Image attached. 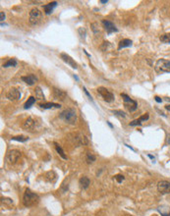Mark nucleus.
<instances>
[{
	"label": "nucleus",
	"mask_w": 170,
	"mask_h": 216,
	"mask_svg": "<svg viewBox=\"0 0 170 216\" xmlns=\"http://www.w3.org/2000/svg\"><path fill=\"white\" fill-rule=\"evenodd\" d=\"M40 203V197L36 194L32 192L30 189L25 191L24 197H23V203L26 207H32V206L36 205Z\"/></svg>",
	"instance_id": "1"
},
{
	"label": "nucleus",
	"mask_w": 170,
	"mask_h": 216,
	"mask_svg": "<svg viewBox=\"0 0 170 216\" xmlns=\"http://www.w3.org/2000/svg\"><path fill=\"white\" fill-rule=\"evenodd\" d=\"M159 40L163 43H170V33L162 34V36L159 38Z\"/></svg>",
	"instance_id": "26"
},
{
	"label": "nucleus",
	"mask_w": 170,
	"mask_h": 216,
	"mask_svg": "<svg viewBox=\"0 0 170 216\" xmlns=\"http://www.w3.org/2000/svg\"><path fill=\"white\" fill-rule=\"evenodd\" d=\"M60 57H61L62 60L65 62L66 64H68V65L70 66L71 68L75 69V70H76V69H78L77 62H76L74 59H73L72 57L70 56V55H68L67 53H64V52H62V53H60Z\"/></svg>",
	"instance_id": "11"
},
{
	"label": "nucleus",
	"mask_w": 170,
	"mask_h": 216,
	"mask_svg": "<svg viewBox=\"0 0 170 216\" xmlns=\"http://www.w3.org/2000/svg\"><path fill=\"white\" fill-rule=\"evenodd\" d=\"M4 20H5V14H4V12H0V21L3 22Z\"/></svg>",
	"instance_id": "35"
},
{
	"label": "nucleus",
	"mask_w": 170,
	"mask_h": 216,
	"mask_svg": "<svg viewBox=\"0 0 170 216\" xmlns=\"http://www.w3.org/2000/svg\"><path fill=\"white\" fill-rule=\"evenodd\" d=\"M56 6H57V2L56 1L50 2V3L46 4V5H43V10H44V13L46 14V15H50Z\"/></svg>",
	"instance_id": "16"
},
{
	"label": "nucleus",
	"mask_w": 170,
	"mask_h": 216,
	"mask_svg": "<svg viewBox=\"0 0 170 216\" xmlns=\"http://www.w3.org/2000/svg\"><path fill=\"white\" fill-rule=\"evenodd\" d=\"M36 97H34V96H30V97L28 98V100L26 101V103H25L24 108H25V109H29V108H31L34 104V103H36Z\"/></svg>",
	"instance_id": "23"
},
{
	"label": "nucleus",
	"mask_w": 170,
	"mask_h": 216,
	"mask_svg": "<svg viewBox=\"0 0 170 216\" xmlns=\"http://www.w3.org/2000/svg\"><path fill=\"white\" fill-rule=\"evenodd\" d=\"M40 106L43 109H52V108H60L61 105L59 103L54 102H46V103H40Z\"/></svg>",
	"instance_id": "18"
},
{
	"label": "nucleus",
	"mask_w": 170,
	"mask_h": 216,
	"mask_svg": "<svg viewBox=\"0 0 170 216\" xmlns=\"http://www.w3.org/2000/svg\"><path fill=\"white\" fill-rule=\"evenodd\" d=\"M54 146H55V149H56L57 153H58V154L60 155L61 157L63 158V159H65V160L67 159L68 157H67V155H66L65 151H64L63 149H62V148H61L60 146H59L58 144H57V142H54Z\"/></svg>",
	"instance_id": "21"
},
{
	"label": "nucleus",
	"mask_w": 170,
	"mask_h": 216,
	"mask_svg": "<svg viewBox=\"0 0 170 216\" xmlns=\"http://www.w3.org/2000/svg\"><path fill=\"white\" fill-rule=\"evenodd\" d=\"M91 27L93 32L95 33V34H100V30H99V26H98V24L93 23V24H91Z\"/></svg>",
	"instance_id": "29"
},
{
	"label": "nucleus",
	"mask_w": 170,
	"mask_h": 216,
	"mask_svg": "<svg viewBox=\"0 0 170 216\" xmlns=\"http://www.w3.org/2000/svg\"><path fill=\"white\" fill-rule=\"evenodd\" d=\"M21 79H22V81L24 82V83H26L28 86H33V85H34V83L38 81V78H36L34 74L23 76Z\"/></svg>",
	"instance_id": "14"
},
{
	"label": "nucleus",
	"mask_w": 170,
	"mask_h": 216,
	"mask_svg": "<svg viewBox=\"0 0 170 216\" xmlns=\"http://www.w3.org/2000/svg\"><path fill=\"white\" fill-rule=\"evenodd\" d=\"M155 70L157 74L170 73V58L169 59H158L155 63Z\"/></svg>",
	"instance_id": "3"
},
{
	"label": "nucleus",
	"mask_w": 170,
	"mask_h": 216,
	"mask_svg": "<svg viewBox=\"0 0 170 216\" xmlns=\"http://www.w3.org/2000/svg\"><path fill=\"white\" fill-rule=\"evenodd\" d=\"M83 89H84L85 93H86V95H88L89 99V100H93V98H91V95H89V91H87V89H86V88H85V87H84V88H83Z\"/></svg>",
	"instance_id": "34"
},
{
	"label": "nucleus",
	"mask_w": 170,
	"mask_h": 216,
	"mask_svg": "<svg viewBox=\"0 0 170 216\" xmlns=\"http://www.w3.org/2000/svg\"><path fill=\"white\" fill-rule=\"evenodd\" d=\"M79 183H80V186H81L82 189L86 190L89 188V184H91V181H89V179L87 176H83V177H81V179H80Z\"/></svg>",
	"instance_id": "19"
},
{
	"label": "nucleus",
	"mask_w": 170,
	"mask_h": 216,
	"mask_svg": "<svg viewBox=\"0 0 170 216\" xmlns=\"http://www.w3.org/2000/svg\"><path fill=\"white\" fill-rule=\"evenodd\" d=\"M120 95H121V97L123 98V101H124V105H125V107L127 108L130 112L136 111L137 108H138V102L136 101V100L132 99V98H131L129 95H126V93H121Z\"/></svg>",
	"instance_id": "4"
},
{
	"label": "nucleus",
	"mask_w": 170,
	"mask_h": 216,
	"mask_svg": "<svg viewBox=\"0 0 170 216\" xmlns=\"http://www.w3.org/2000/svg\"><path fill=\"white\" fill-rule=\"evenodd\" d=\"M97 93L101 95L103 100L106 102H112L114 100V98H115V96L111 91H109L106 88H103V87H99L97 89Z\"/></svg>",
	"instance_id": "6"
},
{
	"label": "nucleus",
	"mask_w": 170,
	"mask_h": 216,
	"mask_svg": "<svg viewBox=\"0 0 170 216\" xmlns=\"http://www.w3.org/2000/svg\"><path fill=\"white\" fill-rule=\"evenodd\" d=\"M7 98H8L9 100H11V101H17V100L21 99V91L19 89H16V88H13L11 89L10 91L7 93Z\"/></svg>",
	"instance_id": "9"
},
{
	"label": "nucleus",
	"mask_w": 170,
	"mask_h": 216,
	"mask_svg": "<svg viewBox=\"0 0 170 216\" xmlns=\"http://www.w3.org/2000/svg\"><path fill=\"white\" fill-rule=\"evenodd\" d=\"M78 33H79L80 36H81L83 40H85V38H86L87 31H86V29H85V28H79V29H78Z\"/></svg>",
	"instance_id": "30"
},
{
	"label": "nucleus",
	"mask_w": 170,
	"mask_h": 216,
	"mask_svg": "<svg viewBox=\"0 0 170 216\" xmlns=\"http://www.w3.org/2000/svg\"><path fill=\"white\" fill-rule=\"evenodd\" d=\"M164 100H165V101H167V102L170 103V97H164Z\"/></svg>",
	"instance_id": "39"
},
{
	"label": "nucleus",
	"mask_w": 170,
	"mask_h": 216,
	"mask_svg": "<svg viewBox=\"0 0 170 216\" xmlns=\"http://www.w3.org/2000/svg\"><path fill=\"white\" fill-rule=\"evenodd\" d=\"M109 46H110V42H108V41H103L101 46H100V49H101L102 51H106L107 48Z\"/></svg>",
	"instance_id": "31"
},
{
	"label": "nucleus",
	"mask_w": 170,
	"mask_h": 216,
	"mask_svg": "<svg viewBox=\"0 0 170 216\" xmlns=\"http://www.w3.org/2000/svg\"><path fill=\"white\" fill-rule=\"evenodd\" d=\"M22 156V153H21L20 150H17V149H12L10 150L8 153H7V161L11 164H15L19 161V159Z\"/></svg>",
	"instance_id": "7"
},
{
	"label": "nucleus",
	"mask_w": 170,
	"mask_h": 216,
	"mask_svg": "<svg viewBox=\"0 0 170 216\" xmlns=\"http://www.w3.org/2000/svg\"><path fill=\"white\" fill-rule=\"evenodd\" d=\"M165 109H166V110H168V111H170V104L165 105Z\"/></svg>",
	"instance_id": "38"
},
{
	"label": "nucleus",
	"mask_w": 170,
	"mask_h": 216,
	"mask_svg": "<svg viewBox=\"0 0 170 216\" xmlns=\"http://www.w3.org/2000/svg\"><path fill=\"white\" fill-rule=\"evenodd\" d=\"M155 100L157 101V103H161L162 102V99H161V97H159V96H155Z\"/></svg>",
	"instance_id": "36"
},
{
	"label": "nucleus",
	"mask_w": 170,
	"mask_h": 216,
	"mask_svg": "<svg viewBox=\"0 0 170 216\" xmlns=\"http://www.w3.org/2000/svg\"><path fill=\"white\" fill-rule=\"evenodd\" d=\"M113 113H114V114H116V115H118V116L123 117V118H125V117H126V114L124 113L123 111H121V110H114V111H113Z\"/></svg>",
	"instance_id": "32"
},
{
	"label": "nucleus",
	"mask_w": 170,
	"mask_h": 216,
	"mask_svg": "<svg viewBox=\"0 0 170 216\" xmlns=\"http://www.w3.org/2000/svg\"><path fill=\"white\" fill-rule=\"evenodd\" d=\"M148 118H150V115H148V113H146L144 114L143 116H141L139 119H136V120L132 121L130 123V126L131 127H135V126H140L143 124V122H146V120H148Z\"/></svg>",
	"instance_id": "15"
},
{
	"label": "nucleus",
	"mask_w": 170,
	"mask_h": 216,
	"mask_svg": "<svg viewBox=\"0 0 170 216\" xmlns=\"http://www.w3.org/2000/svg\"><path fill=\"white\" fill-rule=\"evenodd\" d=\"M52 95H53L54 99L60 100V101H64L65 98L67 97V93L64 91H62L60 89L53 88L52 89Z\"/></svg>",
	"instance_id": "12"
},
{
	"label": "nucleus",
	"mask_w": 170,
	"mask_h": 216,
	"mask_svg": "<svg viewBox=\"0 0 170 216\" xmlns=\"http://www.w3.org/2000/svg\"><path fill=\"white\" fill-rule=\"evenodd\" d=\"M59 118L70 125H75L77 122V112L74 108H67L59 114Z\"/></svg>",
	"instance_id": "2"
},
{
	"label": "nucleus",
	"mask_w": 170,
	"mask_h": 216,
	"mask_svg": "<svg viewBox=\"0 0 170 216\" xmlns=\"http://www.w3.org/2000/svg\"><path fill=\"white\" fill-rule=\"evenodd\" d=\"M56 177H57L56 174H55L53 171H49V172H47V173L45 174V178H46V180L48 181V182H51V183L55 182Z\"/></svg>",
	"instance_id": "25"
},
{
	"label": "nucleus",
	"mask_w": 170,
	"mask_h": 216,
	"mask_svg": "<svg viewBox=\"0 0 170 216\" xmlns=\"http://www.w3.org/2000/svg\"><path fill=\"white\" fill-rule=\"evenodd\" d=\"M76 140H77L78 142V144H80V146H87V144H89L88 142V139H87L86 137H85L84 135H79L76 137Z\"/></svg>",
	"instance_id": "22"
},
{
	"label": "nucleus",
	"mask_w": 170,
	"mask_h": 216,
	"mask_svg": "<svg viewBox=\"0 0 170 216\" xmlns=\"http://www.w3.org/2000/svg\"><path fill=\"white\" fill-rule=\"evenodd\" d=\"M148 157L151 158V160H153V162H155V156H153V155H151V154H148Z\"/></svg>",
	"instance_id": "37"
},
{
	"label": "nucleus",
	"mask_w": 170,
	"mask_h": 216,
	"mask_svg": "<svg viewBox=\"0 0 170 216\" xmlns=\"http://www.w3.org/2000/svg\"><path fill=\"white\" fill-rule=\"evenodd\" d=\"M36 120L32 118V117H29V118L26 119L24 123H23L22 127L24 130L28 131V132H34V129H36Z\"/></svg>",
	"instance_id": "10"
},
{
	"label": "nucleus",
	"mask_w": 170,
	"mask_h": 216,
	"mask_svg": "<svg viewBox=\"0 0 170 216\" xmlns=\"http://www.w3.org/2000/svg\"><path fill=\"white\" fill-rule=\"evenodd\" d=\"M12 141H17L20 142H25L27 141H29V138L26 137V136H17V137H13Z\"/></svg>",
	"instance_id": "27"
},
{
	"label": "nucleus",
	"mask_w": 170,
	"mask_h": 216,
	"mask_svg": "<svg viewBox=\"0 0 170 216\" xmlns=\"http://www.w3.org/2000/svg\"><path fill=\"white\" fill-rule=\"evenodd\" d=\"M34 93H36V98L38 100H44L45 99V96L43 95V91L42 89H41L40 87H36V89H34Z\"/></svg>",
	"instance_id": "20"
},
{
	"label": "nucleus",
	"mask_w": 170,
	"mask_h": 216,
	"mask_svg": "<svg viewBox=\"0 0 170 216\" xmlns=\"http://www.w3.org/2000/svg\"><path fill=\"white\" fill-rule=\"evenodd\" d=\"M42 18V14H41L40 10L38 8H34L30 12V17H29V23L32 26H36L41 21Z\"/></svg>",
	"instance_id": "5"
},
{
	"label": "nucleus",
	"mask_w": 170,
	"mask_h": 216,
	"mask_svg": "<svg viewBox=\"0 0 170 216\" xmlns=\"http://www.w3.org/2000/svg\"><path fill=\"white\" fill-rule=\"evenodd\" d=\"M157 191L161 195L170 194V182L169 181H160L157 184Z\"/></svg>",
	"instance_id": "8"
},
{
	"label": "nucleus",
	"mask_w": 170,
	"mask_h": 216,
	"mask_svg": "<svg viewBox=\"0 0 170 216\" xmlns=\"http://www.w3.org/2000/svg\"><path fill=\"white\" fill-rule=\"evenodd\" d=\"M114 179H115L117 182L120 184V183H122V181H124V179H125V178H124L123 175H116L115 177H114Z\"/></svg>",
	"instance_id": "33"
},
{
	"label": "nucleus",
	"mask_w": 170,
	"mask_h": 216,
	"mask_svg": "<svg viewBox=\"0 0 170 216\" xmlns=\"http://www.w3.org/2000/svg\"><path fill=\"white\" fill-rule=\"evenodd\" d=\"M73 77H74L75 79L77 80V81H79V78H78V77H77V76H76V75H74V76H73Z\"/></svg>",
	"instance_id": "41"
},
{
	"label": "nucleus",
	"mask_w": 170,
	"mask_h": 216,
	"mask_svg": "<svg viewBox=\"0 0 170 216\" xmlns=\"http://www.w3.org/2000/svg\"><path fill=\"white\" fill-rule=\"evenodd\" d=\"M132 44H133V41L131 40H129V38L122 40L118 44V50H121V49H123V48H125V47H130V46H132Z\"/></svg>",
	"instance_id": "17"
},
{
	"label": "nucleus",
	"mask_w": 170,
	"mask_h": 216,
	"mask_svg": "<svg viewBox=\"0 0 170 216\" xmlns=\"http://www.w3.org/2000/svg\"><path fill=\"white\" fill-rule=\"evenodd\" d=\"M18 65V61L16 59H9L6 63H4L2 65L3 68H9V67H16Z\"/></svg>",
	"instance_id": "24"
},
{
	"label": "nucleus",
	"mask_w": 170,
	"mask_h": 216,
	"mask_svg": "<svg viewBox=\"0 0 170 216\" xmlns=\"http://www.w3.org/2000/svg\"><path fill=\"white\" fill-rule=\"evenodd\" d=\"M102 25L103 27H104L106 33L108 34H111L112 33H117V32H118V29L116 28L115 25L108 20H102Z\"/></svg>",
	"instance_id": "13"
},
{
	"label": "nucleus",
	"mask_w": 170,
	"mask_h": 216,
	"mask_svg": "<svg viewBox=\"0 0 170 216\" xmlns=\"http://www.w3.org/2000/svg\"><path fill=\"white\" fill-rule=\"evenodd\" d=\"M96 160V157L93 154H91V153H88L87 154V157H86V161L87 163H89V164H91V163H93Z\"/></svg>",
	"instance_id": "28"
},
{
	"label": "nucleus",
	"mask_w": 170,
	"mask_h": 216,
	"mask_svg": "<svg viewBox=\"0 0 170 216\" xmlns=\"http://www.w3.org/2000/svg\"><path fill=\"white\" fill-rule=\"evenodd\" d=\"M100 3H107V0H100Z\"/></svg>",
	"instance_id": "40"
}]
</instances>
